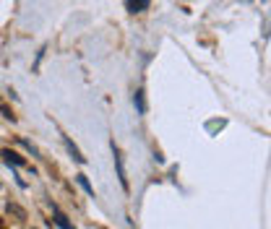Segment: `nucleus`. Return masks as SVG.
Returning a JSON list of instances; mask_svg holds the SVG:
<instances>
[{
	"instance_id": "obj_1",
	"label": "nucleus",
	"mask_w": 271,
	"mask_h": 229,
	"mask_svg": "<svg viewBox=\"0 0 271 229\" xmlns=\"http://www.w3.org/2000/svg\"><path fill=\"white\" fill-rule=\"evenodd\" d=\"M50 209H52V216H55V224L60 227V229H76L71 224V221H68V216L63 213V209H60L58 203H50Z\"/></svg>"
},
{
	"instance_id": "obj_3",
	"label": "nucleus",
	"mask_w": 271,
	"mask_h": 229,
	"mask_svg": "<svg viewBox=\"0 0 271 229\" xmlns=\"http://www.w3.org/2000/svg\"><path fill=\"white\" fill-rule=\"evenodd\" d=\"M3 159H5V162H8L11 167H24V164H26L24 156H19L16 151H8V149H3Z\"/></svg>"
},
{
	"instance_id": "obj_5",
	"label": "nucleus",
	"mask_w": 271,
	"mask_h": 229,
	"mask_svg": "<svg viewBox=\"0 0 271 229\" xmlns=\"http://www.w3.org/2000/svg\"><path fill=\"white\" fill-rule=\"evenodd\" d=\"M65 146H68V151H71V156L76 159L78 164H84V162H86V156L81 154V151H78V146H76V143H73L71 138H68V135H65Z\"/></svg>"
},
{
	"instance_id": "obj_4",
	"label": "nucleus",
	"mask_w": 271,
	"mask_h": 229,
	"mask_svg": "<svg viewBox=\"0 0 271 229\" xmlns=\"http://www.w3.org/2000/svg\"><path fill=\"white\" fill-rule=\"evenodd\" d=\"M149 5H152L149 0H128V3H125V8L131 11V13H141V11H146Z\"/></svg>"
},
{
	"instance_id": "obj_7",
	"label": "nucleus",
	"mask_w": 271,
	"mask_h": 229,
	"mask_svg": "<svg viewBox=\"0 0 271 229\" xmlns=\"http://www.w3.org/2000/svg\"><path fill=\"white\" fill-rule=\"evenodd\" d=\"M133 104H136V110H138V114H144V112H146V102H144V91H136V94H133Z\"/></svg>"
},
{
	"instance_id": "obj_6",
	"label": "nucleus",
	"mask_w": 271,
	"mask_h": 229,
	"mask_svg": "<svg viewBox=\"0 0 271 229\" xmlns=\"http://www.w3.org/2000/svg\"><path fill=\"white\" fill-rule=\"evenodd\" d=\"M76 182H78L81 188H84V193H86V195H92V198H94V188H92V182H89L86 174H76Z\"/></svg>"
},
{
	"instance_id": "obj_2",
	"label": "nucleus",
	"mask_w": 271,
	"mask_h": 229,
	"mask_svg": "<svg viewBox=\"0 0 271 229\" xmlns=\"http://www.w3.org/2000/svg\"><path fill=\"white\" fill-rule=\"evenodd\" d=\"M115 170H117V180L123 190H128V177H125V164H123V156H120V151L115 149Z\"/></svg>"
},
{
	"instance_id": "obj_8",
	"label": "nucleus",
	"mask_w": 271,
	"mask_h": 229,
	"mask_svg": "<svg viewBox=\"0 0 271 229\" xmlns=\"http://www.w3.org/2000/svg\"><path fill=\"white\" fill-rule=\"evenodd\" d=\"M0 112H3V114H5V117H8V120H13V112L8 110V107H3V104H0Z\"/></svg>"
}]
</instances>
